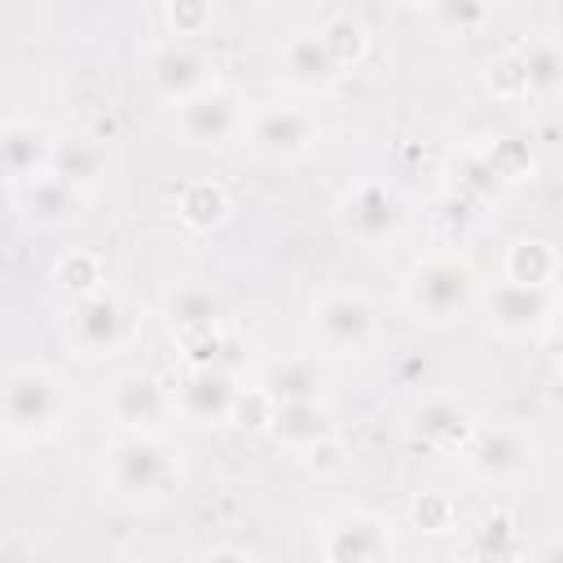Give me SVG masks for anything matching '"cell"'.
<instances>
[{
    "label": "cell",
    "instance_id": "cell-8",
    "mask_svg": "<svg viewBox=\"0 0 563 563\" xmlns=\"http://www.w3.org/2000/svg\"><path fill=\"white\" fill-rule=\"evenodd\" d=\"M312 132H317V123L299 106L273 101V106H260L251 114V145L260 154H268V158H295V154H303L312 145Z\"/></svg>",
    "mask_w": 563,
    "mask_h": 563
},
{
    "label": "cell",
    "instance_id": "cell-9",
    "mask_svg": "<svg viewBox=\"0 0 563 563\" xmlns=\"http://www.w3.org/2000/svg\"><path fill=\"white\" fill-rule=\"evenodd\" d=\"M466 457L484 479H519L532 466V444L519 427H484L471 435Z\"/></svg>",
    "mask_w": 563,
    "mask_h": 563
},
{
    "label": "cell",
    "instance_id": "cell-17",
    "mask_svg": "<svg viewBox=\"0 0 563 563\" xmlns=\"http://www.w3.org/2000/svg\"><path fill=\"white\" fill-rule=\"evenodd\" d=\"M321 387H325V369L312 356H290V361L273 365L264 378V391L282 405H312L321 396Z\"/></svg>",
    "mask_w": 563,
    "mask_h": 563
},
{
    "label": "cell",
    "instance_id": "cell-1",
    "mask_svg": "<svg viewBox=\"0 0 563 563\" xmlns=\"http://www.w3.org/2000/svg\"><path fill=\"white\" fill-rule=\"evenodd\" d=\"M62 413H66V391L48 369L22 365V369L9 374V383H4V427H9L13 440L53 435Z\"/></svg>",
    "mask_w": 563,
    "mask_h": 563
},
{
    "label": "cell",
    "instance_id": "cell-11",
    "mask_svg": "<svg viewBox=\"0 0 563 563\" xmlns=\"http://www.w3.org/2000/svg\"><path fill=\"white\" fill-rule=\"evenodd\" d=\"M176 405H180L189 418H198V422H220V418L238 405V383H233V374L220 369V365H198V369H189V374L180 378Z\"/></svg>",
    "mask_w": 563,
    "mask_h": 563
},
{
    "label": "cell",
    "instance_id": "cell-29",
    "mask_svg": "<svg viewBox=\"0 0 563 563\" xmlns=\"http://www.w3.org/2000/svg\"><path fill=\"white\" fill-rule=\"evenodd\" d=\"M559 325H563V321H559Z\"/></svg>",
    "mask_w": 563,
    "mask_h": 563
},
{
    "label": "cell",
    "instance_id": "cell-10",
    "mask_svg": "<svg viewBox=\"0 0 563 563\" xmlns=\"http://www.w3.org/2000/svg\"><path fill=\"white\" fill-rule=\"evenodd\" d=\"M0 150H4V172L13 185H31V180L48 176L53 154H57V145L48 141V132L35 119H9Z\"/></svg>",
    "mask_w": 563,
    "mask_h": 563
},
{
    "label": "cell",
    "instance_id": "cell-18",
    "mask_svg": "<svg viewBox=\"0 0 563 563\" xmlns=\"http://www.w3.org/2000/svg\"><path fill=\"white\" fill-rule=\"evenodd\" d=\"M110 409H114V418L128 422V427H154V422H163V413H167V396H163V387H158L154 378H123V383L114 387Z\"/></svg>",
    "mask_w": 563,
    "mask_h": 563
},
{
    "label": "cell",
    "instance_id": "cell-13",
    "mask_svg": "<svg viewBox=\"0 0 563 563\" xmlns=\"http://www.w3.org/2000/svg\"><path fill=\"white\" fill-rule=\"evenodd\" d=\"M550 312V295L541 286H519V282H501L493 295H488V317L497 330L506 334H528L545 321Z\"/></svg>",
    "mask_w": 563,
    "mask_h": 563
},
{
    "label": "cell",
    "instance_id": "cell-23",
    "mask_svg": "<svg viewBox=\"0 0 563 563\" xmlns=\"http://www.w3.org/2000/svg\"><path fill=\"white\" fill-rule=\"evenodd\" d=\"M519 70H523V88L550 92V88L563 84V48L550 44V40L523 44V48H519Z\"/></svg>",
    "mask_w": 563,
    "mask_h": 563
},
{
    "label": "cell",
    "instance_id": "cell-21",
    "mask_svg": "<svg viewBox=\"0 0 563 563\" xmlns=\"http://www.w3.org/2000/svg\"><path fill=\"white\" fill-rule=\"evenodd\" d=\"M413 427L427 440H435V444H457V440H471L475 435L471 431V413L462 405H453V400H427L418 409V422Z\"/></svg>",
    "mask_w": 563,
    "mask_h": 563
},
{
    "label": "cell",
    "instance_id": "cell-22",
    "mask_svg": "<svg viewBox=\"0 0 563 563\" xmlns=\"http://www.w3.org/2000/svg\"><path fill=\"white\" fill-rule=\"evenodd\" d=\"M554 268H559V260L545 242H515L510 255H506V273H510L506 282H519V286H541L545 290Z\"/></svg>",
    "mask_w": 563,
    "mask_h": 563
},
{
    "label": "cell",
    "instance_id": "cell-15",
    "mask_svg": "<svg viewBox=\"0 0 563 563\" xmlns=\"http://www.w3.org/2000/svg\"><path fill=\"white\" fill-rule=\"evenodd\" d=\"M383 550H387L383 523H374V519H365V515L339 519V523L325 532V563H378Z\"/></svg>",
    "mask_w": 563,
    "mask_h": 563
},
{
    "label": "cell",
    "instance_id": "cell-14",
    "mask_svg": "<svg viewBox=\"0 0 563 563\" xmlns=\"http://www.w3.org/2000/svg\"><path fill=\"white\" fill-rule=\"evenodd\" d=\"M150 79L163 97H176V101H189L194 92L207 88V62L180 44H167L150 57Z\"/></svg>",
    "mask_w": 563,
    "mask_h": 563
},
{
    "label": "cell",
    "instance_id": "cell-2",
    "mask_svg": "<svg viewBox=\"0 0 563 563\" xmlns=\"http://www.w3.org/2000/svg\"><path fill=\"white\" fill-rule=\"evenodd\" d=\"M405 299L422 321H449V317L466 312V303L475 299V273L462 260L435 255L409 273Z\"/></svg>",
    "mask_w": 563,
    "mask_h": 563
},
{
    "label": "cell",
    "instance_id": "cell-7",
    "mask_svg": "<svg viewBox=\"0 0 563 563\" xmlns=\"http://www.w3.org/2000/svg\"><path fill=\"white\" fill-rule=\"evenodd\" d=\"M339 216H343L347 238H356V242H365V246H378L383 238L396 233V224H400V202H396V194H391L387 185L361 180L356 189H347Z\"/></svg>",
    "mask_w": 563,
    "mask_h": 563
},
{
    "label": "cell",
    "instance_id": "cell-28",
    "mask_svg": "<svg viewBox=\"0 0 563 563\" xmlns=\"http://www.w3.org/2000/svg\"><path fill=\"white\" fill-rule=\"evenodd\" d=\"M537 563H563V541H554V545H545V554H541Z\"/></svg>",
    "mask_w": 563,
    "mask_h": 563
},
{
    "label": "cell",
    "instance_id": "cell-12",
    "mask_svg": "<svg viewBox=\"0 0 563 563\" xmlns=\"http://www.w3.org/2000/svg\"><path fill=\"white\" fill-rule=\"evenodd\" d=\"M282 70H286L290 84L317 88V84H330V79L343 70V62L334 57L325 31H299V35H290L286 48H282Z\"/></svg>",
    "mask_w": 563,
    "mask_h": 563
},
{
    "label": "cell",
    "instance_id": "cell-27",
    "mask_svg": "<svg viewBox=\"0 0 563 563\" xmlns=\"http://www.w3.org/2000/svg\"><path fill=\"white\" fill-rule=\"evenodd\" d=\"M207 563H246L238 550H216V554H207Z\"/></svg>",
    "mask_w": 563,
    "mask_h": 563
},
{
    "label": "cell",
    "instance_id": "cell-26",
    "mask_svg": "<svg viewBox=\"0 0 563 563\" xmlns=\"http://www.w3.org/2000/svg\"><path fill=\"white\" fill-rule=\"evenodd\" d=\"M435 18H444V22H453V26H466V22H484L488 18V9H479V4H444V9H435Z\"/></svg>",
    "mask_w": 563,
    "mask_h": 563
},
{
    "label": "cell",
    "instance_id": "cell-6",
    "mask_svg": "<svg viewBox=\"0 0 563 563\" xmlns=\"http://www.w3.org/2000/svg\"><path fill=\"white\" fill-rule=\"evenodd\" d=\"M176 123H180V132H185L189 141H198V145H224V141L238 136V128H242V106H238V97H233L229 88L207 84L202 92H194L189 101H180Z\"/></svg>",
    "mask_w": 563,
    "mask_h": 563
},
{
    "label": "cell",
    "instance_id": "cell-25",
    "mask_svg": "<svg viewBox=\"0 0 563 563\" xmlns=\"http://www.w3.org/2000/svg\"><path fill=\"white\" fill-rule=\"evenodd\" d=\"M180 216H185L189 224H198V229L220 224V220H224V194H220L216 185H194V189L180 194Z\"/></svg>",
    "mask_w": 563,
    "mask_h": 563
},
{
    "label": "cell",
    "instance_id": "cell-5",
    "mask_svg": "<svg viewBox=\"0 0 563 563\" xmlns=\"http://www.w3.org/2000/svg\"><path fill=\"white\" fill-rule=\"evenodd\" d=\"M312 330L330 352H361L374 343V308L361 295L334 290L312 308Z\"/></svg>",
    "mask_w": 563,
    "mask_h": 563
},
{
    "label": "cell",
    "instance_id": "cell-19",
    "mask_svg": "<svg viewBox=\"0 0 563 563\" xmlns=\"http://www.w3.org/2000/svg\"><path fill=\"white\" fill-rule=\"evenodd\" d=\"M330 413L312 400V405H277L273 409V435L290 449H312L321 440H330Z\"/></svg>",
    "mask_w": 563,
    "mask_h": 563
},
{
    "label": "cell",
    "instance_id": "cell-16",
    "mask_svg": "<svg viewBox=\"0 0 563 563\" xmlns=\"http://www.w3.org/2000/svg\"><path fill=\"white\" fill-rule=\"evenodd\" d=\"M18 202H22V216L35 224H62V220L79 216V189H70L53 172L31 185H18Z\"/></svg>",
    "mask_w": 563,
    "mask_h": 563
},
{
    "label": "cell",
    "instance_id": "cell-24",
    "mask_svg": "<svg viewBox=\"0 0 563 563\" xmlns=\"http://www.w3.org/2000/svg\"><path fill=\"white\" fill-rule=\"evenodd\" d=\"M57 180H66L70 189H84V185H92L97 180V172H101V154L92 150V145H79V141H70V145H57V154H53V167H48Z\"/></svg>",
    "mask_w": 563,
    "mask_h": 563
},
{
    "label": "cell",
    "instance_id": "cell-3",
    "mask_svg": "<svg viewBox=\"0 0 563 563\" xmlns=\"http://www.w3.org/2000/svg\"><path fill=\"white\" fill-rule=\"evenodd\" d=\"M106 479L123 497H158L176 484V462L154 435H128L106 453Z\"/></svg>",
    "mask_w": 563,
    "mask_h": 563
},
{
    "label": "cell",
    "instance_id": "cell-20",
    "mask_svg": "<svg viewBox=\"0 0 563 563\" xmlns=\"http://www.w3.org/2000/svg\"><path fill=\"white\" fill-rule=\"evenodd\" d=\"M167 312H172V325H180L185 334H211L220 321V299L207 286L189 282L167 299Z\"/></svg>",
    "mask_w": 563,
    "mask_h": 563
},
{
    "label": "cell",
    "instance_id": "cell-4",
    "mask_svg": "<svg viewBox=\"0 0 563 563\" xmlns=\"http://www.w3.org/2000/svg\"><path fill=\"white\" fill-rule=\"evenodd\" d=\"M128 308L119 295L110 290H88L79 295V303L70 308V339L88 352V356H101V352H114L123 339H128Z\"/></svg>",
    "mask_w": 563,
    "mask_h": 563
}]
</instances>
